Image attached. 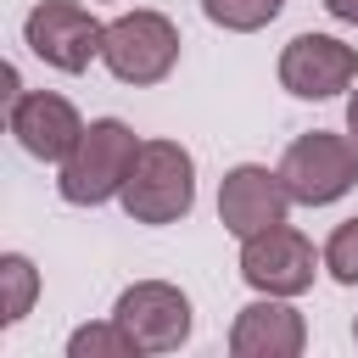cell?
<instances>
[{
    "label": "cell",
    "instance_id": "4fadbf2b",
    "mask_svg": "<svg viewBox=\"0 0 358 358\" xmlns=\"http://www.w3.org/2000/svg\"><path fill=\"white\" fill-rule=\"evenodd\" d=\"M0 285H6V302H0V324H22V313L34 308V291H39V274L22 252H6L0 257Z\"/></svg>",
    "mask_w": 358,
    "mask_h": 358
},
{
    "label": "cell",
    "instance_id": "5b68a950",
    "mask_svg": "<svg viewBox=\"0 0 358 358\" xmlns=\"http://www.w3.org/2000/svg\"><path fill=\"white\" fill-rule=\"evenodd\" d=\"M22 39L39 62H50L62 73H84L106 45V22H95L78 0H39L22 22Z\"/></svg>",
    "mask_w": 358,
    "mask_h": 358
},
{
    "label": "cell",
    "instance_id": "9c48e42d",
    "mask_svg": "<svg viewBox=\"0 0 358 358\" xmlns=\"http://www.w3.org/2000/svg\"><path fill=\"white\" fill-rule=\"evenodd\" d=\"M358 78V50L330 39V34H296L285 50H280V84L302 101H324V95H341L347 84Z\"/></svg>",
    "mask_w": 358,
    "mask_h": 358
},
{
    "label": "cell",
    "instance_id": "9a60e30c",
    "mask_svg": "<svg viewBox=\"0 0 358 358\" xmlns=\"http://www.w3.org/2000/svg\"><path fill=\"white\" fill-rule=\"evenodd\" d=\"M324 268L336 285H358V218L336 224L330 241H324Z\"/></svg>",
    "mask_w": 358,
    "mask_h": 358
},
{
    "label": "cell",
    "instance_id": "6da1fadb",
    "mask_svg": "<svg viewBox=\"0 0 358 358\" xmlns=\"http://www.w3.org/2000/svg\"><path fill=\"white\" fill-rule=\"evenodd\" d=\"M134 157H140L134 129H129L123 117H95V123L78 134V145L67 151V162H62V179H56L62 201H73V207H101V201L123 196V179H129Z\"/></svg>",
    "mask_w": 358,
    "mask_h": 358
},
{
    "label": "cell",
    "instance_id": "ac0fdd59",
    "mask_svg": "<svg viewBox=\"0 0 358 358\" xmlns=\"http://www.w3.org/2000/svg\"><path fill=\"white\" fill-rule=\"evenodd\" d=\"M352 341H358V319H352Z\"/></svg>",
    "mask_w": 358,
    "mask_h": 358
},
{
    "label": "cell",
    "instance_id": "5bb4252c",
    "mask_svg": "<svg viewBox=\"0 0 358 358\" xmlns=\"http://www.w3.org/2000/svg\"><path fill=\"white\" fill-rule=\"evenodd\" d=\"M280 6H285V0H201L207 22H218V28H229V34H257V28H268V22L280 17Z\"/></svg>",
    "mask_w": 358,
    "mask_h": 358
},
{
    "label": "cell",
    "instance_id": "e0dca14e",
    "mask_svg": "<svg viewBox=\"0 0 358 358\" xmlns=\"http://www.w3.org/2000/svg\"><path fill=\"white\" fill-rule=\"evenodd\" d=\"M347 134L358 140V90H352V101H347Z\"/></svg>",
    "mask_w": 358,
    "mask_h": 358
},
{
    "label": "cell",
    "instance_id": "52a82bcc",
    "mask_svg": "<svg viewBox=\"0 0 358 358\" xmlns=\"http://www.w3.org/2000/svg\"><path fill=\"white\" fill-rule=\"evenodd\" d=\"M112 319L140 341V352H173L190 336V296L168 280H134L117 296Z\"/></svg>",
    "mask_w": 358,
    "mask_h": 358
},
{
    "label": "cell",
    "instance_id": "ba28073f",
    "mask_svg": "<svg viewBox=\"0 0 358 358\" xmlns=\"http://www.w3.org/2000/svg\"><path fill=\"white\" fill-rule=\"evenodd\" d=\"M285 213H291V190H285L280 168L241 162V168L224 173V185H218V218H224L229 235L246 241V235H257L268 224H285Z\"/></svg>",
    "mask_w": 358,
    "mask_h": 358
},
{
    "label": "cell",
    "instance_id": "3957f363",
    "mask_svg": "<svg viewBox=\"0 0 358 358\" xmlns=\"http://www.w3.org/2000/svg\"><path fill=\"white\" fill-rule=\"evenodd\" d=\"M280 179H285L291 201L330 207L358 185V140L352 134H330V129L296 134L285 145V157H280Z\"/></svg>",
    "mask_w": 358,
    "mask_h": 358
},
{
    "label": "cell",
    "instance_id": "277c9868",
    "mask_svg": "<svg viewBox=\"0 0 358 358\" xmlns=\"http://www.w3.org/2000/svg\"><path fill=\"white\" fill-rule=\"evenodd\" d=\"M101 62L117 84H162L179 62V28L162 11H123L106 22Z\"/></svg>",
    "mask_w": 358,
    "mask_h": 358
},
{
    "label": "cell",
    "instance_id": "8992f818",
    "mask_svg": "<svg viewBox=\"0 0 358 358\" xmlns=\"http://www.w3.org/2000/svg\"><path fill=\"white\" fill-rule=\"evenodd\" d=\"M241 274L263 296H302L313 285V274H319V257H313V241L302 229L268 224V229L241 241Z\"/></svg>",
    "mask_w": 358,
    "mask_h": 358
},
{
    "label": "cell",
    "instance_id": "8fae6325",
    "mask_svg": "<svg viewBox=\"0 0 358 358\" xmlns=\"http://www.w3.org/2000/svg\"><path fill=\"white\" fill-rule=\"evenodd\" d=\"M308 347V324L285 296L246 302L229 324V352L235 358H296Z\"/></svg>",
    "mask_w": 358,
    "mask_h": 358
},
{
    "label": "cell",
    "instance_id": "7a4b0ae2",
    "mask_svg": "<svg viewBox=\"0 0 358 358\" xmlns=\"http://www.w3.org/2000/svg\"><path fill=\"white\" fill-rule=\"evenodd\" d=\"M123 213L134 224H179L196 207V162L179 140H140V157L123 179Z\"/></svg>",
    "mask_w": 358,
    "mask_h": 358
},
{
    "label": "cell",
    "instance_id": "7c38bea8",
    "mask_svg": "<svg viewBox=\"0 0 358 358\" xmlns=\"http://www.w3.org/2000/svg\"><path fill=\"white\" fill-rule=\"evenodd\" d=\"M67 358H140V341H134L117 319H106V324H78V330L67 336Z\"/></svg>",
    "mask_w": 358,
    "mask_h": 358
},
{
    "label": "cell",
    "instance_id": "30bf717a",
    "mask_svg": "<svg viewBox=\"0 0 358 358\" xmlns=\"http://www.w3.org/2000/svg\"><path fill=\"white\" fill-rule=\"evenodd\" d=\"M11 134H17V145H22L28 157H39V162H67V151H73L78 134H84V117H78V106H73L67 95H56V90H28V95L11 101Z\"/></svg>",
    "mask_w": 358,
    "mask_h": 358
},
{
    "label": "cell",
    "instance_id": "2e32d148",
    "mask_svg": "<svg viewBox=\"0 0 358 358\" xmlns=\"http://www.w3.org/2000/svg\"><path fill=\"white\" fill-rule=\"evenodd\" d=\"M324 11H330V17H341V22H352V28H358V0H324Z\"/></svg>",
    "mask_w": 358,
    "mask_h": 358
}]
</instances>
